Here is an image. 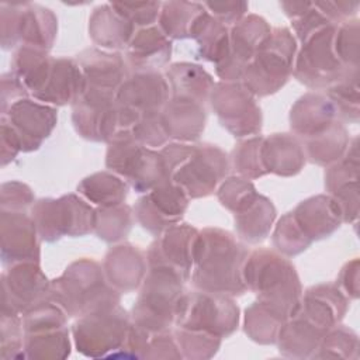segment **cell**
<instances>
[{
	"instance_id": "4dcf8cb0",
	"label": "cell",
	"mask_w": 360,
	"mask_h": 360,
	"mask_svg": "<svg viewBox=\"0 0 360 360\" xmlns=\"http://www.w3.org/2000/svg\"><path fill=\"white\" fill-rule=\"evenodd\" d=\"M58 31V20L52 10L39 4L24 3L20 27V44L49 51Z\"/></svg>"
},
{
	"instance_id": "7bdbcfd3",
	"label": "cell",
	"mask_w": 360,
	"mask_h": 360,
	"mask_svg": "<svg viewBox=\"0 0 360 360\" xmlns=\"http://www.w3.org/2000/svg\"><path fill=\"white\" fill-rule=\"evenodd\" d=\"M134 139L150 149L156 146H163L167 142L169 135L162 122L160 112L143 115L135 129Z\"/></svg>"
},
{
	"instance_id": "30bf717a",
	"label": "cell",
	"mask_w": 360,
	"mask_h": 360,
	"mask_svg": "<svg viewBox=\"0 0 360 360\" xmlns=\"http://www.w3.org/2000/svg\"><path fill=\"white\" fill-rule=\"evenodd\" d=\"M105 165L138 193L150 191L166 179L160 152L141 145L134 138L111 143L107 150Z\"/></svg>"
},
{
	"instance_id": "ee69618b",
	"label": "cell",
	"mask_w": 360,
	"mask_h": 360,
	"mask_svg": "<svg viewBox=\"0 0 360 360\" xmlns=\"http://www.w3.org/2000/svg\"><path fill=\"white\" fill-rule=\"evenodd\" d=\"M34 202L32 191L20 181L1 186V211H25Z\"/></svg>"
},
{
	"instance_id": "836d02e7",
	"label": "cell",
	"mask_w": 360,
	"mask_h": 360,
	"mask_svg": "<svg viewBox=\"0 0 360 360\" xmlns=\"http://www.w3.org/2000/svg\"><path fill=\"white\" fill-rule=\"evenodd\" d=\"M77 191L98 207H111L124 202L128 193V184L114 173L100 172L86 177L79 184Z\"/></svg>"
},
{
	"instance_id": "f35d334b",
	"label": "cell",
	"mask_w": 360,
	"mask_h": 360,
	"mask_svg": "<svg viewBox=\"0 0 360 360\" xmlns=\"http://www.w3.org/2000/svg\"><path fill=\"white\" fill-rule=\"evenodd\" d=\"M273 242L276 249L287 256L298 255L311 245V240L305 236L291 212L285 214L278 221L273 235Z\"/></svg>"
},
{
	"instance_id": "d4e9b609",
	"label": "cell",
	"mask_w": 360,
	"mask_h": 360,
	"mask_svg": "<svg viewBox=\"0 0 360 360\" xmlns=\"http://www.w3.org/2000/svg\"><path fill=\"white\" fill-rule=\"evenodd\" d=\"M338 117L332 101L322 94L307 93L291 108L290 124L301 138H311L335 122Z\"/></svg>"
},
{
	"instance_id": "7402d4cb",
	"label": "cell",
	"mask_w": 360,
	"mask_h": 360,
	"mask_svg": "<svg viewBox=\"0 0 360 360\" xmlns=\"http://www.w3.org/2000/svg\"><path fill=\"white\" fill-rule=\"evenodd\" d=\"M107 281L122 292H129L139 287L146 276V260L136 246L120 245L111 249L104 262Z\"/></svg>"
},
{
	"instance_id": "ab89813d",
	"label": "cell",
	"mask_w": 360,
	"mask_h": 360,
	"mask_svg": "<svg viewBox=\"0 0 360 360\" xmlns=\"http://www.w3.org/2000/svg\"><path fill=\"white\" fill-rule=\"evenodd\" d=\"M257 191L255 186L245 177H229L222 183L218 198L221 204L229 211L238 214L243 211L257 198Z\"/></svg>"
},
{
	"instance_id": "2e32d148",
	"label": "cell",
	"mask_w": 360,
	"mask_h": 360,
	"mask_svg": "<svg viewBox=\"0 0 360 360\" xmlns=\"http://www.w3.org/2000/svg\"><path fill=\"white\" fill-rule=\"evenodd\" d=\"M188 200L180 187L165 179L136 201L135 215L145 229L160 235L180 221Z\"/></svg>"
},
{
	"instance_id": "e575fe53",
	"label": "cell",
	"mask_w": 360,
	"mask_h": 360,
	"mask_svg": "<svg viewBox=\"0 0 360 360\" xmlns=\"http://www.w3.org/2000/svg\"><path fill=\"white\" fill-rule=\"evenodd\" d=\"M195 39L200 48V58L218 65L226 58L229 51V27L208 14Z\"/></svg>"
},
{
	"instance_id": "603a6c76",
	"label": "cell",
	"mask_w": 360,
	"mask_h": 360,
	"mask_svg": "<svg viewBox=\"0 0 360 360\" xmlns=\"http://www.w3.org/2000/svg\"><path fill=\"white\" fill-rule=\"evenodd\" d=\"M346 307L347 300L339 288L332 284H321L305 292L295 314L326 332L343 316Z\"/></svg>"
},
{
	"instance_id": "8d00e7d4",
	"label": "cell",
	"mask_w": 360,
	"mask_h": 360,
	"mask_svg": "<svg viewBox=\"0 0 360 360\" xmlns=\"http://www.w3.org/2000/svg\"><path fill=\"white\" fill-rule=\"evenodd\" d=\"M287 319L270 309L262 302H255L246 309L245 315V330L253 340L269 343L274 342L277 333Z\"/></svg>"
},
{
	"instance_id": "52a82bcc",
	"label": "cell",
	"mask_w": 360,
	"mask_h": 360,
	"mask_svg": "<svg viewBox=\"0 0 360 360\" xmlns=\"http://www.w3.org/2000/svg\"><path fill=\"white\" fill-rule=\"evenodd\" d=\"M238 319V305L229 295L201 290L184 292L176 312L179 328L201 330L218 338L232 333Z\"/></svg>"
},
{
	"instance_id": "f6af8a7d",
	"label": "cell",
	"mask_w": 360,
	"mask_h": 360,
	"mask_svg": "<svg viewBox=\"0 0 360 360\" xmlns=\"http://www.w3.org/2000/svg\"><path fill=\"white\" fill-rule=\"evenodd\" d=\"M210 15L226 27L240 21L249 8L246 1H205L202 3Z\"/></svg>"
},
{
	"instance_id": "83f0119b",
	"label": "cell",
	"mask_w": 360,
	"mask_h": 360,
	"mask_svg": "<svg viewBox=\"0 0 360 360\" xmlns=\"http://www.w3.org/2000/svg\"><path fill=\"white\" fill-rule=\"evenodd\" d=\"M207 15L208 11L202 3L165 1L158 25L169 39L195 38Z\"/></svg>"
},
{
	"instance_id": "1f68e13d",
	"label": "cell",
	"mask_w": 360,
	"mask_h": 360,
	"mask_svg": "<svg viewBox=\"0 0 360 360\" xmlns=\"http://www.w3.org/2000/svg\"><path fill=\"white\" fill-rule=\"evenodd\" d=\"M274 218V205L269 198L259 194L250 205L235 214V228L243 240L256 243L267 236Z\"/></svg>"
},
{
	"instance_id": "4fadbf2b",
	"label": "cell",
	"mask_w": 360,
	"mask_h": 360,
	"mask_svg": "<svg viewBox=\"0 0 360 360\" xmlns=\"http://www.w3.org/2000/svg\"><path fill=\"white\" fill-rule=\"evenodd\" d=\"M271 28L263 17L248 14L229 27V51L217 65L218 76L225 82L240 80L243 70L270 35Z\"/></svg>"
},
{
	"instance_id": "f1b7e54d",
	"label": "cell",
	"mask_w": 360,
	"mask_h": 360,
	"mask_svg": "<svg viewBox=\"0 0 360 360\" xmlns=\"http://www.w3.org/2000/svg\"><path fill=\"white\" fill-rule=\"evenodd\" d=\"M263 165L267 173L294 176L305 163V152L298 139L288 134H274L263 139Z\"/></svg>"
},
{
	"instance_id": "cb8c5ba5",
	"label": "cell",
	"mask_w": 360,
	"mask_h": 360,
	"mask_svg": "<svg viewBox=\"0 0 360 360\" xmlns=\"http://www.w3.org/2000/svg\"><path fill=\"white\" fill-rule=\"evenodd\" d=\"M291 214L311 242L329 236L342 221L338 204L328 195L311 197L300 202Z\"/></svg>"
},
{
	"instance_id": "b9f144b4",
	"label": "cell",
	"mask_w": 360,
	"mask_h": 360,
	"mask_svg": "<svg viewBox=\"0 0 360 360\" xmlns=\"http://www.w3.org/2000/svg\"><path fill=\"white\" fill-rule=\"evenodd\" d=\"M24 3H7L0 4V34L1 45L4 49L14 48L20 44V27L21 13Z\"/></svg>"
},
{
	"instance_id": "9c48e42d",
	"label": "cell",
	"mask_w": 360,
	"mask_h": 360,
	"mask_svg": "<svg viewBox=\"0 0 360 360\" xmlns=\"http://www.w3.org/2000/svg\"><path fill=\"white\" fill-rule=\"evenodd\" d=\"M96 211L75 194L63 195L58 200L42 198L32 208V219L35 222L41 239L53 242L63 235L83 236L94 229Z\"/></svg>"
},
{
	"instance_id": "44dd1931",
	"label": "cell",
	"mask_w": 360,
	"mask_h": 360,
	"mask_svg": "<svg viewBox=\"0 0 360 360\" xmlns=\"http://www.w3.org/2000/svg\"><path fill=\"white\" fill-rule=\"evenodd\" d=\"M170 39L155 24L135 30L125 48V59L135 72L156 70L170 59Z\"/></svg>"
},
{
	"instance_id": "60d3db41",
	"label": "cell",
	"mask_w": 360,
	"mask_h": 360,
	"mask_svg": "<svg viewBox=\"0 0 360 360\" xmlns=\"http://www.w3.org/2000/svg\"><path fill=\"white\" fill-rule=\"evenodd\" d=\"M112 6L125 15L136 30L158 24L162 8L160 1H112Z\"/></svg>"
},
{
	"instance_id": "d6a6232c",
	"label": "cell",
	"mask_w": 360,
	"mask_h": 360,
	"mask_svg": "<svg viewBox=\"0 0 360 360\" xmlns=\"http://www.w3.org/2000/svg\"><path fill=\"white\" fill-rule=\"evenodd\" d=\"M349 136L340 122H333L325 131L305 139L307 156L316 165H329L340 160L347 150Z\"/></svg>"
},
{
	"instance_id": "9a60e30c",
	"label": "cell",
	"mask_w": 360,
	"mask_h": 360,
	"mask_svg": "<svg viewBox=\"0 0 360 360\" xmlns=\"http://www.w3.org/2000/svg\"><path fill=\"white\" fill-rule=\"evenodd\" d=\"M200 232L187 225L176 224L159 235L148 252L149 267H165L188 280L194 266Z\"/></svg>"
},
{
	"instance_id": "7c38bea8",
	"label": "cell",
	"mask_w": 360,
	"mask_h": 360,
	"mask_svg": "<svg viewBox=\"0 0 360 360\" xmlns=\"http://www.w3.org/2000/svg\"><path fill=\"white\" fill-rule=\"evenodd\" d=\"M1 314L20 315L49 297L51 283L39 269L38 262L10 264L1 276Z\"/></svg>"
},
{
	"instance_id": "f546056e",
	"label": "cell",
	"mask_w": 360,
	"mask_h": 360,
	"mask_svg": "<svg viewBox=\"0 0 360 360\" xmlns=\"http://www.w3.org/2000/svg\"><path fill=\"white\" fill-rule=\"evenodd\" d=\"M170 98L205 103L214 87L212 77L198 65L174 63L167 70Z\"/></svg>"
},
{
	"instance_id": "484cf974",
	"label": "cell",
	"mask_w": 360,
	"mask_h": 360,
	"mask_svg": "<svg viewBox=\"0 0 360 360\" xmlns=\"http://www.w3.org/2000/svg\"><path fill=\"white\" fill-rule=\"evenodd\" d=\"M135 30L134 24L112 3L96 7L89 20V32L93 42L107 49L127 48Z\"/></svg>"
},
{
	"instance_id": "5bb4252c",
	"label": "cell",
	"mask_w": 360,
	"mask_h": 360,
	"mask_svg": "<svg viewBox=\"0 0 360 360\" xmlns=\"http://www.w3.org/2000/svg\"><path fill=\"white\" fill-rule=\"evenodd\" d=\"M1 121L15 132L21 150L31 152L41 146L56 125V111L44 104L21 97L1 108Z\"/></svg>"
},
{
	"instance_id": "3957f363",
	"label": "cell",
	"mask_w": 360,
	"mask_h": 360,
	"mask_svg": "<svg viewBox=\"0 0 360 360\" xmlns=\"http://www.w3.org/2000/svg\"><path fill=\"white\" fill-rule=\"evenodd\" d=\"M49 298L69 316H84L118 307V291L107 281L100 264L82 259L51 283Z\"/></svg>"
},
{
	"instance_id": "74e56055",
	"label": "cell",
	"mask_w": 360,
	"mask_h": 360,
	"mask_svg": "<svg viewBox=\"0 0 360 360\" xmlns=\"http://www.w3.org/2000/svg\"><path fill=\"white\" fill-rule=\"evenodd\" d=\"M263 136H255L250 139H245L239 142L232 153V162L236 173L245 179H257L267 173L263 158H262V146Z\"/></svg>"
},
{
	"instance_id": "7a4b0ae2",
	"label": "cell",
	"mask_w": 360,
	"mask_h": 360,
	"mask_svg": "<svg viewBox=\"0 0 360 360\" xmlns=\"http://www.w3.org/2000/svg\"><path fill=\"white\" fill-rule=\"evenodd\" d=\"M248 290L257 294L259 302L284 319L295 315L301 304V285L294 266L278 253L257 249L248 255L243 266Z\"/></svg>"
},
{
	"instance_id": "e0dca14e",
	"label": "cell",
	"mask_w": 360,
	"mask_h": 360,
	"mask_svg": "<svg viewBox=\"0 0 360 360\" xmlns=\"http://www.w3.org/2000/svg\"><path fill=\"white\" fill-rule=\"evenodd\" d=\"M129 318L124 309L115 307L80 316L73 325L77 349H118L127 343Z\"/></svg>"
},
{
	"instance_id": "bcb514c9",
	"label": "cell",
	"mask_w": 360,
	"mask_h": 360,
	"mask_svg": "<svg viewBox=\"0 0 360 360\" xmlns=\"http://www.w3.org/2000/svg\"><path fill=\"white\" fill-rule=\"evenodd\" d=\"M20 150H21V145H20V141H18L15 132L7 122L1 121V162H3V166L7 165L10 160H13Z\"/></svg>"
},
{
	"instance_id": "ac0fdd59",
	"label": "cell",
	"mask_w": 360,
	"mask_h": 360,
	"mask_svg": "<svg viewBox=\"0 0 360 360\" xmlns=\"http://www.w3.org/2000/svg\"><path fill=\"white\" fill-rule=\"evenodd\" d=\"M0 225L4 266L21 262L39 263V235L32 217L25 211H1Z\"/></svg>"
},
{
	"instance_id": "5b68a950",
	"label": "cell",
	"mask_w": 360,
	"mask_h": 360,
	"mask_svg": "<svg viewBox=\"0 0 360 360\" xmlns=\"http://www.w3.org/2000/svg\"><path fill=\"white\" fill-rule=\"evenodd\" d=\"M297 42L285 27L271 30L243 70L242 84L253 96H269L285 84L294 69Z\"/></svg>"
},
{
	"instance_id": "8fae6325",
	"label": "cell",
	"mask_w": 360,
	"mask_h": 360,
	"mask_svg": "<svg viewBox=\"0 0 360 360\" xmlns=\"http://www.w3.org/2000/svg\"><path fill=\"white\" fill-rule=\"evenodd\" d=\"M210 100L221 124L235 136L255 135L260 131V107L242 83L222 82L214 84Z\"/></svg>"
},
{
	"instance_id": "d590c367",
	"label": "cell",
	"mask_w": 360,
	"mask_h": 360,
	"mask_svg": "<svg viewBox=\"0 0 360 360\" xmlns=\"http://www.w3.org/2000/svg\"><path fill=\"white\" fill-rule=\"evenodd\" d=\"M132 226V211L125 204L98 207L94 214V232L105 242L122 239Z\"/></svg>"
},
{
	"instance_id": "ffe728a7",
	"label": "cell",
	"mask_w": 360,
	"mask_h": 360,
	"mask_svg": "<svg viewBox=\"0 0 360 360\" xmlns=\"http://www.w3.org/2000/svg\"><path fill=\"white\" fill-rule=\"evenodd\" d=\"M84 87V77L77 60L66 58H52L44 83L34 94L41 103L63 105L76 103Z\"/></svg>"
},
{
	"instance_id": "8992f818",
	"label": "cell",
	"mask_w": 360,
	"mask_h": 360,
	"mask_svg": "<svg viewBox=\"0 0 360 360\" xmlns=\"http://www.w3.org/2000/svg\"><path fill=\"white\" fill-rule=\"evenodd\" d=\"M184 280L173 270L149 267L141 294L132 308L134 323L148 332H163L173 321L183 292Z\"/></svg>"
},
{
	"instance_id": "277c9868",
	"label": "cell",
	"mask_w": 360,
	"mask_h": 360,
	"mask_svg": "<svg viewBox=\"0 0 360 360\" xmlns=\"http://www.w3.org/2000/svg\"><path fill=\"white\" fill-rule=\"evenodd\" d=\"M160 155L166 179L188 198L210 195L228 172L226 155L214 145H166Z\"/></svg>"
},
{
	"instance_id": "ba28073f",
	"label": "cell",
	"mask_w": 360,
	"mask_h": 360,
	"mask_svg": "<svg viewBox=\"0 0 360 360\" xmlns=\"http://www.w3.org/2000/svg\"><path fill=\"white\" fill-rule=\"evenodd\" d=\"M339 25V24H338ZM338 25H328L301 41L302 48L295 59V77L312 89H328L346 72L335 48V31Z\"/></svg>"
},
{
	"instance_id": "6da1fadb",
	"label": "cell",
	"mask_w": 360,
	"mask_h": 360,
	"mask_svg": "<svg viewBox=\"0 0 360 360\" xmlns=\"http://www.w3.org/2000/svg\"><path fill=\"white\" fill-rule=\"evenodd\" d=\"M249 252L229 232L207 228L200 232L194 271L195 288L224 295H240L248 288L243 280V266Z\"/></svg>"
},
{
	"instance_id": "d6986e66",
	"label": "cell",
	"mask_w": 360,
	"mask_h": 360,
	"mask_svg": "<svg viewBox=\"0 0 360 360\" xmlns=\"http://www.w3.org/2000/svg\"><path fill=\"white\" fill-rule=\"evenodd\" d=\"M170 98L167 79L158 70L135 72L127 76L118 90L117 100L141 117L158 114Z\"/></svg>"
},
{
	"instance_id": "4316f807",
	"label": "cell",
	"mask_w": 360,
	"mask_h": 360,
	"mask_svg": "<svg viewBox=\"0 0 360 360\" xmlns=\"http://www.w3.org/2000/svg\"><path fill=\"white\" fill-rule=\"evenodd\" d=\"M160 118L169 138L184 142L195 141L205 125L204 104L183 98H169L160 111Z\"/></svg>"
}]
</instances>
